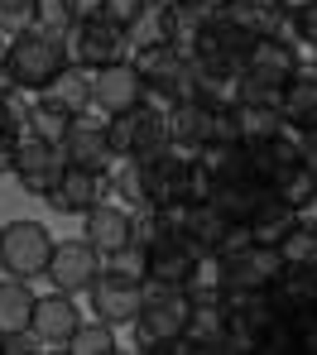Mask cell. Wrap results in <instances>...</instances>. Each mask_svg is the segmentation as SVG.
<instances>
[{
  "mask_svg": "<svg viewBox=\"0 0 317 355\" xmlns=\"http://www.w3.org/2000/svg\"><path fill=\"white\" fill-rule=\"evenodd\" d=\"M236 221H226L212 202H188V211H183V231L178 236L188 240L197 254H216V245H221V236L231 231Z\"/></svg>",
  "mask_w": 317,
  "mask_h": 355,
  "instance_id": "603a6c76",
  "label": "cell"
},
{
  "mask_svg": "<svg viewBox=\"0 0 317 355\" xmlns=\"http://www.w3.org/2000/svg\"><path fill=\"white\" fill-rule=\"evenodd\" d=\"M298 226H308V231H317V192L308 197V202H298Z\"/></svg>",
  "mask_w": 317,
  "mask_h": 355,
  "instance_id": "11a10c76",
  "label": "cell"
},
{
  "mask_svg": "<svg viewBox=\"0 0 317 355\" xmlns=\"http://www.w3.org/2000/svg\"><path fill=\"white\" fill-rule=\"evenodd\" d=\"M101 269H106V254L82 236V240H58L53 245V259H49V274L44 279L53 288H63V293H87Z\"/></svg>",
  "mask_w": 317,
  "mask_h": 355,
  "instance_id": "52a82bcc",
  "label": "cell"
},
{
  "mask_svg": "<svg viewBox=\"0 0 317 355\" xmlns=\"http://www.w3.org/2000/svg\"><path fill=\"white\" fill-rule=\"evenodd\" d=\"M202 254L192 250L183 236L164 240V245H154L149 250V279H159V284H173V288H183V279L192 274V264H197Z\"/></svg>",
  "mask_w": 317,
  "mask_h": 355,
  "instance_id": "f1b7e54d",
  "label": "cell"
},
{
  "mask_svg": "<svg viewBox=\"0 0 317 355\" xmlns=\"http://www.w3.org/2000/svg\"><path fill=\"white\" fill-rule=\"evenodd\" d=\"M274 5H279V0H274Z\"/></svg>",
  "mask_w": 317,
  "mask_h": 355,
  "instance_id": "6125c7cd",
  "label": "cell"
},
{
  "mask_svg": "<svg viewBox=\"0 0 317 355\" xmlns=\"http://www.w3.org/2000/svg\"><path fill=\"white\" fill-rule=\"evenodd\" d=\"M139 10H144V0H106V10H101V15H106L111 24H121V29H130Z\"/></svg>",
  "mask_w": 317,
  "mask_h": 355,
  "instance_id": "816d5d0a",
  "label": "cell"
},
{
  "mask_svg": "<svg viewBox=\"0 0 317 355\" xmlns=\"http://www.w3.org/2000/svg\"><path fill=\"white\" fill-rule=\"evenodd\" d=\"M264 197H269V187H264L259 178H236V182H216L207 202H212L226 221H250L255 207H259Z\"/></svg>",
  "mask_w": 317,
  "mask_h": 355,
  "instance_id": "cb8c5ba5",
  "label": "cell"
},
{
  "mask_svg": "<svg viewBox=\"0 0 317 355\" xmlns=\"http://www.w3.org/2000/svg\"><path fill=\"white\" fill-rule=\"evenodd\" d=\"M82 327V307H77V293H63V288H53V293H44L34 302V331L49 341V351H67V341H72V331Z\"/></svg>",
  "mask_w": 317,
  "mask_h": 355,
  "instance_id": "9a60e30c",
  "label": "cell"
},
{
  "mask_svg": "<svg viewBox=\"0 0 317 355\" xmlns=\"http://www.w3.org/2000/svg\"><path fill=\"white\" fill-rule=\"evenodd\" d=\"M313 168H317V159H313Z\"/></svg>",
  "mask_w": 317,
  "mask_h": 355,
  "instance_id": "91938a15",
  "label": "cell"
},
{
  "mask_svg": "<svg viewBox=\"0 0 317 355\" xmlns=\"http://www.w3.org/2000/svg\"><path fill=\"white\" fill-rule=\"evenodd\" d=\"M188 317H192V302H188L183 288L159 284V279H144L139 317L130 322L135 327V351H144V355H197L192 341H188Z\"/></svg>",
  "mask_w": 317,
  "mask_h": 355,
  "instance_id": "6da1fadb",
  "label": "cell"
},
{
  "mask_svg": "<svg viewBox=\"0 0 317 355\" xmlns=\"http://www.w3.org/2000/svg\"><path fill=\"white\" fill-rule=\"evenodd\" d=\"M34 302H39V293L29 288V279L5 274L0 279V336H15V331L34 327Z\"/></svg>",
  "mask_w": 317,
  "mask_h": 355,
  "instance_id": "484cf974",
  "label": "cell"
},
{
  "mask_svg": "<svg viewBox=\"0 0 317 355\" xmlns=\"http://www.w3.org/2000/svg\"><path fill=\"white\" fill-rule=\"evenodd\" d=\"M67 351L72 355H111V351H121V346H116V327L101 322V317H92V322H82V327L72 331Z\"/></svg>",
  "mask_w": 317,
  "mask_h": 355,
  "instance_id": "74e56055",
  "label": "cell"
},
{
  "mask_svg": "<svg viewBox=\"0 0 317 355\" xmlns=\"http://www.w3.org/2000/svg\"><path fill=\"white\" fill-rule=\"evenodd\" d=\"M53 245H58V240L49 236L44 221H29V216L5 221V226H0V269L15 274V279H29V284H34V279L49 274Z\"/></svg>",
  "mask_w": 317,
  "mask_h": 355,
  "instance_id": "3957f363",
  "label": "cell"
},
{
  "mask_svg": "<svg viewBox=\"0 0 317 355\" xmlns=\"http://www.w3.org/2000/svg\"><path fill=\"white\" fill-rule=\"evenodd\" d=\"M130 240H139L144 250H154V245H164V240H173V226H169V216H164V207H154V202H144V207H135V211H130Z\"/></svg>",
  "mask_w": 317,
  "mask_h": 355,
  "instance_id": "8d00e7d4",
  "label": "cell"
},
{
  "mask_svg": "<svg viewBox=\"0 0 317 355\" xmlns=\"http://www.w3.org/2000/svg\"><path fill=\"white\" fill-rule=\"evenodd\" d=\"M246 154H250V173L264 187H274L289 168L308 164V144H303V130L298 125H284L274 139H246Z\"/></svg>",
  "mask_w": 317,
  "mask_h": 355,
  "instance_id": "ba28073f",
  "label": "cell"
},
{
  "mask_svg": "<svg viewBox=\"0 0 317 355\" xmlns=\"http://www.w3.org/2000/svg\"><path fill=\"white\" fill-rule=\"evenodd\" d=\"M255 34H246L241 24H231L226 15L221 19H212L207 29H197V39H192V62H207V67H241L246 53H250Z\"/></svg>",
  "mask_w": 317,
  "mask_h": 355,
  "instance_id": "30bf717a",
  "label": "cell"
},
{
  "mask_svg": "<svg viewBox=\"0 0 317 355\" xmlns=\"http://www.w3.org/2000/svg\"><path fill=\"white\" fill-rule=\"evenodd\" d=\"M269 192H274V197H284L289 207L308 202V197L317 192V168H313V159H308V164H298V168H289V173L279 178V182H274Z\"/></svg>",
  "mask_w": 317,
  "mask_h": 355,
  "instance_id": "ab89813d",
  "label": "cell"
},
{
  "mask_svg": "<svg viewBox=\"0 0 317 355\" xmlns=\"http://www.w3.org/2000/svg\"><path fill=\"white\" fill-rule=\"evenodd\" d=\"M106 269L121 274V279H130V284H144V279H149V250H144L139 240H126L121 250L106 254Z\"/></svg>",
  "mask_w": 317,
  "mask_h": 355,
  "instance_id": "f35d334b",
  "label": "cell"
},
{
  "mask_svg": "<svg viewBox=\"0 0 317 355\" xmlns=\"http://www.w3.org/2000/svg\"><path fill=\"white\" fill-rule=\"evenodd\" d=\"M34 351H49V341H44L34 327H24V331H15V336H5V355H34Z\"/></svg>",
  "mask_w": 317,
  "mask_h": 355,
  "instance_id": "f907efd6",
  "label": "cell"
},
{
  "mask_svg": "<svg viewBox=\"0 0 317 355\" xmlns=\"http://www.w3.org/2000/svg\"><path fill=\"white\" fill-rule=\"evenodd\" d=\"M63 154H67V164H77V168L106 173V168H111V159H116L111 135H106V120L77 116V120H72V130H67V139H63Z\"/></svg>",
  "mask_w": 317,
  "mask_h": 355,
  "instance_id": "5bb4252c",
  "label": "cell"
},
{
  "mask_svg": "<svg viewBox=\"0 0 317 355\" xmlns=\"http://www.w3.org/2000/svg\"><path fill=\"white\" fill-rule=\"evenodd\" d=\"M130 211L126 202H116V197H106V202H96L87 216H82V236L92 240L101 254H111V250H121L130 240Z\"/></svg>",
  "mask_w": 317,
  "mask_h": 355,
  "instance_id": "ac0fdd59",
  "label": "cell"
},
{
  "mask_svg": "<svg viewBox=\"0 0 317 355\" xmlns=\"http://www.w3.org/2000/svg\"><path fill=\"white\" fill-rule=\"evenodd\" d=\"M212 182H236V178H255L250 173V154H246V144H202L197 154H192Z\"/></svg>",
  "mask_w": 317,
  "mask_h": 355,
  "instance_id": "d6a6232c",
  "label": "cell"
},
{
  "mask_svg": "<svg viewBox=\"0 0 317 355\" xmlns=\"http://www.w3.org/2000/svg\"><path fill=\"white\" fill-rule=\"evenodd\" d=\"M0 355H5V336H0Z\"/></svg>",
  "mask_w": 317,
  "mask_h": 355,
  "instance_id": "680465c9",
  "label": "cell"
},
{
  "mask_svg": "<svg viewBox=\"0 0 317 355\" xmlns=\"http://www.w3.org/2000/svg\"><path fill=\"white\" fill-rule=\"evenodd\" d=\"M15 154H19V135H0V178H15Z\"/></svg>",
  "mask_w": 317,
  "mask_h": 355,
  "instance_id": "f5cc1de1",
  "label": "cell"
},
{
  "mask_svg": "<svg viewBox=\"0 0 317 355\" xmlns=\"http://www.w3.org/2000/svg\"><path fill=\"white\" fill-rule=\"evenodd\" d=\"M274 307L279 312H293V307H308L317 302V264H284L279 269V279H274Z\"/></svg>",
  "mask_w": 317,
  "mask_h": 355,
  "instance_id": "f546056e",
  "label": "cell"
},
{
  "mask_svg": "<svg viewBox=\"0 0 317 355\" xmlns=\"http://www.w3.org/2000/svg\"><path fill=\"white\" fill-rule=\"evenodd\" d=\"M92 82H96V67H87V62H67L39 96L58 101V106L72 111V116H87V111H92Z\"/></svg>",
  "mask_w": 317,
  "mask_h": 355,
  "instance_id": "7402d4cb",
  "label": "cell"
},
{
  "mask_svg": "<svg viewBox=\"0 0 317 355\" xmlns=\"http://www.w3.org/2000/svg\"><path fill=\"white\" fill-rule=\"evenodd\" d=\"M207 144H246L241 139V106H212V135Z\"/></svg>",
  "mask_w": 317,
  "mask_h": 355,
  "instance_id": "ee69618b",
  "label": "cell"
},
{
  "mask_svg": "<svg viewBox=\"0 0 317 355\" xmlns=\"http://www.w3.org/2000/svg\"><path fill=\"white\" fill-rule=\"evenodd\" d=\"M111 197V187H106V173H92V168H77V164H67L63 178H58V187L44 197L53 211H63V216H87L96 202H106Z\"/></svg>",
  "mask_w": 317,
  "mask_h": 355,
  "instance_id": "4fadbf2b",
  "label": "cell"
},
{
  "mask_svg": "<svg viewBox=\"0 0 317 355\" xmlns=\"http://www.w3.org/2000/svg\"><path fill=\"white\" fill-rule=\"evenodd\" d=\"M126 39H130V53H139V49H159V44H173V15H169V5L144 0V10L135 15V24L126 29Z\"/></svg>",
  "mask_w": 317,
  "mask_h": 355,
  "instance_id": "4dcf8cb0",
  "label": "cell"
},
{
  "mask_svg": "<svg viewBox=\"0 0 317 355\" xmlns=\"http://www.w3.org/2000/svg\"><path fill=\"white\" fill-rule=\"evenodd\" d=\"M212 135V106L202 101H173L169 106V144L183 149V154H197Z\"/></svg>",
  "mask_w": 317,
  "mask_h": 355,
  "instance_id": "44dd1931",
  "label": "cell"
},
{
  "mask_svg": "<svg viewBox=\"0 0 317 355\" xmlns=\"http://www.w3.org/2000/svg\"><path fill=\"white\" fill-rule=\"evenodd\" d=\"M34 19H39V0H0V34L5 39L29 34Z\"/></svg>",
  "mask_w": 317,
  "mask_h": 355,
  "instance_id": "b9f144b4",
  "label": "cell"
},
{
  "mask_svg": "<svg viewBox=\"0 0 317 355\" xmlns=\"http://www.w3.org/2000/svg\"><path fill=\"white\" fill-rule=\"evenodd\" d=\"M183 293H188V302H221L226 297V279H221V259L216 254H202L192 264V274L183 279Z\"/></svg>",
  "mask_w": 317,
  "mask_h": 355,
  "instance_id": "e575fe53",
  "label": "cell"
},
{
  "mask_svg": "<svg viewBox=\"0 0 317 355\" xmlns=\"http://www.w3.org/2000/svg\"><path fill=\"white\" fill-rule=\"evenodd\" d=\"M63 168H67L63 144H49V139H39L34 130H24V135H19V154H15V182H19L29 197H49V192L58 187Z\"/></svg>",
  "mask_w": 317,
  "mask_h": 355,
  "instance_id": "277c9868",
  "label": "cell"
},
{
  "mask_svg": "<svg viewBox=\"0 0 317 355\" xmlns=\"http://www.w3.org/2000/svg\"><path fill=\"white\" fill-rule=\"evenodd\" d=\"M250 245H255L250 226H246V221H236V226L221 236V245H216V259H236V254H241V250H250Z\"/></svg>",
  "mask_w": 317,
  "mask_h": 355,
  "instance_id": "681fc988",
  "label": "cell"
},
{
  "mask_svg": "<svg viewBox=\"0 0 317 355\" xmlns=\"http://www.w3.org/2000/svg\"><path fill=\"white\" fill-rule=\"evenodd\" d=\"M298 67H303V53H298L293 44H284V39H255L250 53H246V62H241V77L269 82V87H284Z\"/></svg>",
  "mask_w": 317,
  "mask_h": 355,
  "instance_id": "2e32d148",
  "label": "cell"
},
{
  "mask_svg": "<svg viewBox=\"0 0 317 355\" xmlns=\"http://www.w3.org/2000/svg\"><path fill=\"white\" fill-rule=\"evenodd\" d=\"M72 53H67V34H53V29H29L19 39H10V72H15V87L39 96L58 72H63Z\"/></svg>",
  "mask_w": 317,
  "mask_h": 355,
  "instance_id": "7a4b0ae2",
  "label": "cell"
},
{
  "mask_svg": "<svg viewBox=\"0 0 317 355\" xmlns=\"http://www.w3.org/2000/svg\"><path fill=\"white\" fill-rule=\"evenodd\" d=\"M192 92L202 106H241V67L192 62Z\"/></svg>",
  "mask_w": 317,
  "mask_h": 355,
  "instance_id": "d4e9b609",
  "label": "cell"
},
{
  "mask_svg": "<svg viewBox=\"0 0 317 355\" xmlns=\"http://www.w3.org/2000/svg\"><path fill=\"white\" fill-rule=\"evenodd\" d=\"M279 254H284V264H317V231L293 226L289 236L279 240Z\"/></svg>",
  "mask_w": 317,
  "mask_h": 355,
  "instance_id": "7bdbcfd3",
  "label": "cell"
},
{
  "mask_svg": "<svg viewBox=\"0 0 317 355\" xmlns=\"http://www.w3.org/2000/svg\"><path fill=\"white\" fill-rule=\"evenodd\" d=\"M279 317L269 293H226V336H231V355H255L269 322Z\"/></svg>",
  "mask_w": 317,
  "mask_h": 355,
  "instance_id": "8992f818",
  "label": "cell"
},
{
  "mask_svg": "<svg viewBox=\"0 0 317 355\" xmlns=\"http://www.w3.org/2000/svg\"><path fill=\"white\" fill-rule=\"evenodd\" d=\"M188 341H192L197 355H231V336H226V297H221V302H192Z\"/></svg>",
  "mask_w": 317,
  "mask_h": 355,
  "instance_id": "d6986e66",
  "label": "cell"
},
{
  "mask_svg": "<svg viewBox=\"0 0 317 355\" xmlns=\"http://www.w3.org/2000/svg\"><path fill=\"white\" fill-rule=\"evenodd\" d=\"M0 53H10V39H5V34H0Z\"/></svg>",
  "mask_w": 317,
  "mask_h": 355,
  "instance_id": "6f0895ef",
  "label": "cell"
},
{
  "mask_svg": "<svg viewBox=\"0 0 317 355\" xmlns=\"http://www.w3.org/2000/svg\"><path fill=\"white\" fill-rule=\"evenodd\" d=\"M164 149H173V144H169V111L139 106V111H135V144H130V154H135L139 164H154Z\"/></svg>",
  "mask_w": 317,
  "mask_h": 355,
  "instance_id": "1f68e13d",
  "label": "cell"
},
{
  "mask_svg": "<svg viewBox=\"0 0 317 355\" xmlns=\"http://www.w3.org/2000/svg\"><path fill=\"white\" fill-rule=\"evenodd\" d=\"M279 269H284V254L274 245H250L236 259H221L226 293H269L274 279H279Z\"/></svg>",
  "mask_w": 317,
  "mask_h": 355,
  "instance_id": "9c48e42d",
  "label": "cell"
},
{
  "mask_svg": "<svg viewBox=\"0 0 317 355\" xmlns=\"http://www.w3.org/2000/svg\"><path fill=\"white\" fill-rule=\"evenodd\" d=\"M92 106L101 116H121L144 106V77L135 72V62H111V67H96V82H92Z\"/></svg>",
  "mask_w": 317,
  "mask_h": 355,
  "instance_id": "8fae6325",
  "label": "cell"
},
{
  "mask_svg": "<svg viewBox=\"0 0 317 355\" xmlns=\"http://www.w3.org/2000/svg\"><path fill=\"white\" fill-rule=\"evenodd\" d=\"M313 67H317V58H313Z\"/></svg>",
  "mask_w": 317,
  "mask_h": 355,
  "instance_id": "94428289",
  "label": "cell"
},
{
  "mask_svg": "<svg viewBox=\"0 0 317 355\" xmlns=\"http://www.w3.org/2000/svg\"><path fill=\"white\" fill-rule=\"evenodd\" d=\"M106 10V0H72V19H96Z\"/></svg>",
  "mask_w": 317,
  "mask_h": 355,
  "instance_id": "db71d44e",
  "label": "cell"
},
{
  "mask_svg": "<svg viewBox=\"0 0 317 355\" xmlns=\"http://www.w3.org/2000/svg\"><path fill=\"white\" fill-rule=\"evenodd\" d=\"M289 120L274 106H241V139H274Z\"/></svg>",
  "mask_w": 317,
  "mask_h": 355,
  "instance_id": "60d3db41",
  "label": "cell"
},
{
  "mask_svg": "<svg viewBox=\"0 0 317 355\" xmlns=\"http://www.w3.org/2000/svg\"><path fill=\"white\" fill-rule=\"evenodd\" d=\"M246 226H250L255 245H274V250H279V240L298 226V207H289L284 197H274V192H269V197L255 207V216L246 221Z\"/></svg>",
  "mask_w": 317,
  "mask_h": 355,
  "instance_id": "4316f807",
  "label": "cell"
},
{
  "mask_svg": "<svg viewBox=\"0 0 317 355\" xmlns=\"http://www.w3.org/2000/svg\"><path fill=\"white\" fill-rule=\"evenodd\" d=\"M77 19H72V0H39V19L34 29H53V34H67Z\"/></svg>",
  "mask_w": 317,
  "mask_h": 355,
  "instance_id": "bcb514c9",
  "label": "cell"
},
{
  "mask_svg": "<svg viewBox=\"0 0 317 355\" xmlns=\"http://www.w3.org/2000/svg\"><path fill=\"white\" fill-rule=\"evenodd\" d=\"M284 317L293 322V331H298V346L317 355V302H308V307H293V312H284Z\"/></svg>",
  "mask_w": 317,
  "mask_h": 355,
  "instance_id": "7dc6e473",
  "label": "cell"
},
{
  "mask_svg": "<svg viewBox=\"0 0 317 355\" xmlns=\"http://www.w3.org/2000/svg\"><path fill=\"white\" fill-rule=\"evenodd\" d=\"M259 351H264V355H293V351H303V346H298V331H293V322H289L284 312L269 322V331H264Z\"/></svg>",
  "mask_w": 317,
  "mask_h": 355,
  "instance_id": "f6af8a7d",
  "label": "cell"
},
{
  "mask_svg": "<svg viewBox=\"0 0 317 355\" xmlns=\"http://www.w3.org/2000/svg\"><path fill=\"white\" fill-rule=\"evenodd\" d=\"M279 116L289 120V125H298V130H308L317 120V67L313 62H303V67L279 87Z\"/></svg>",
  "mask_w": 317,
  "mask_h": 355,
  "instance_id": "ffe728a7",
  "label": "cell"
},
{
  "mask_svg": "<svg viewBox=\"0 0 317 355\" xmlns=\"http://www.w3.org/2000/svg\"><path fill=\"white\" fill-rule=\"evenodd\" d=\"M15 92V72H10V53H0V96Z\"/></svg>",
  "mask_w": 317,
  "mask_h": 355,
  "instance_id": "9f6ffc18",
  "label": "cell"
},
{
  "mask_svg": "<svg viewBox=\"0 0 317 355\" xmlns=\"http://www.w3.org/2000/svg\"><path fill=\"white\" fill-rule=\"evenodd\" d=\"M279 10H284V0H279V5H274V0H226V19L241 24V29L255 34V39H274Z\"/></svg>",
  "mask_w": 317,
  "mask_h": 355,
  "instance_id": "836d02e7",
  "label": "cell"
},
{
  "mask_svg": "<svg viewBox=\"0 0 317 355\" xmlns=\"http://www.w3.org/2000/svg\"><path fill=\"white\" fill-rule=\"evenodd\" d=\"M188 178H192V154H183V149H164V154L149 164V202H154V207L192 202L188 197Z\"/></svg>",
  "mask_w": 317,
  "mask_h": 355,
  "instance_id": "e0dca14e",
  "label": "cell"
},
{
  "mask_svg": "<svg viewBox=\"0 0 317 355\" xmlns=\"http://www.w3.org/2000/svg\"><path fill=\"white\" fill-rule=\"evenodd\" d=\"M67 53H72V62H87V67H111V62L130 58V39L121 24L96 15V19H77L67 29Z\"/></svg>",
  "mask_w": 317,
  "mask_h": 355,
  "instance_id": "5b68a950",
  "label": "cell"
},
{
  "mask_svg": "<svg viewBox=\"0 0 317 355\" xmlns=\"http://www.w3.org/2000/svg\"><path fill=\"white\" fill-rule=\"evenodd\" d=\"M72 111H63L58 101H49V96H34L29 101V130L39 135V139H49V144H63L67 130H72Z\"/></svg>",
  "mask_w": 317,
  "mask_h": 355,
  "instance_id": "d590c367",
  "label": "cell"
},
{
  "mask_svg": "<svg viewBox=\"0 0 317 355\" xmlns=\"http://www.w3.org/2000/svg\"><path fill=\"white\" fill-rule=\"evenodd\" d=\"M106 187H111L116 202L144 207V202H149V164H139L135 154H116L111 168H106Z\"/></svg>",
  "mask_w": 317,
  "mask_h": 355,
  "instance_id": "83f0119b",
  "label": "cell"
},
{
  "mask_svg": "<svg viewBox=\"0 0 317 355\" xmlns=\"http://www.w3.org/2000/svg\"><path fill=\"white\" fill-rule=\"evenodd\" d=\"M135 111H139V106H135ZM135 111L106 116V135H111V149H116V154H130V144H135Z\"/></svg>",
  "mask_w": 317,
  "mask_h": 355,
  "instance_id": "c3c4849f",
  "label": "cell"
},
{
  "mask_svg": "<svg viewBox=\"0 0 317 355\" xmlns=\"http://www.w3.org/2000/svg\"><path fill=\"white\" fill-rule=\"evenodd\" d=\"M139 302H144V284H130V279L111 274V269H101L96 284L87 288V307H92V317H101V322H111V327L135 322V317H139Z\"/></svg>",
  "mask_w": 317,
  "mask_h": 355,
  "instance_id": "7c38bea8",
  "label": "cell"
}]
</instances>
